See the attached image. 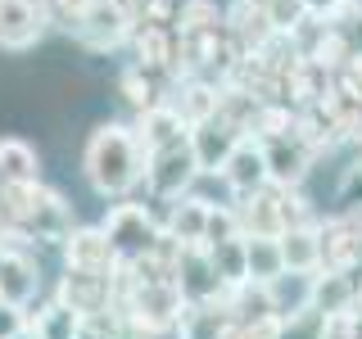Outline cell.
<instances>
[{
  "label": "cell",
  "instance_id": "cell-27",
  "mask_svg": "<svg viewBox=\"0 0 362 339\" xmlns=\"http://www.w3.org/2000/svg\"><path fill=\"white\" fill-rule=\"evenodd\" d=\"M335 95H344L349 105H362V54H349L339 64V90Z\"/></svg>",
  "mask_w": 362,
  "mask_h": 339
},
{
  "label": "cell",
  "instance_id": "cell-33",
  "mask_svg": "<svg viewBox=\"0 0 362 339\" xmlns=\"http://www.w3.org/2000/svg\"><path fill=\"white\" fill-rule=\"evenodd\" d=\"M344 5H354V9H358V14H362V0H344Z\"/></svg>",
  "mask_w": 362,
  "mask_h": 339
},
{
  "label": "cell",
  "instance_id": "cell-14",
  "mask_svg": "<svg viewBox=\"0 0 362 339\" xmlns=\"http://www.w3.org/2000/svg\"><path fill=\"white\" fill-rule=\"evenodd\" d=\"M303 303L317 308L322 316L344 312V308H354V303H358V285H354V276H349V271L317 267L313 276H308V285H303Z\"/></svg>",
  "mask_w": 362,
  "mask_h": 339
},
{
  "label": "cell",
  "instance_id": "cell-16",
  "mask_svg": "<svg viewBox=\"0 0 362 339\" xmlns=\"http://www.w3.org/2000/svg\"><path fill=\"white\" fill-rule=\"evenodd\" d=\"M281 254H286L290 276H313V271L322 267V231H317L313 222L281 231Z\"/></svg>",
  "mask_w": 362,
  "mask_h": 339
},
{
  "label": "cell",
  "instance_id": "cell-20",
  "mask_svg": "<svg viewBox=\"0 0 362 339\" xmlns=\"http://www.w3.org/2000/svg\"><path fill=\"white\" fill-rule=\"evenodd\" d=\"M32 181H41L37 150L18 136H5L0 141V186H32Z\"/></svg>",
  "mask_w": 362,
  "mask_h": 339
},
{
  "label": "cell",
  "instance_id": "cell-19",
  "mask_svg": "<svg viewBox=\"0 0 362 339\" xmlns=\"http://www.w3.org/2000/svg\"><path fill=\"white\" fill-rule=\"evenodd\" d=\"M136 54H141V68H177V32L168 23H136Z\"/></svg>",
  "mask_w": 362,
  "mask_h": 339
},
{
  "label": "cell",
  "instance_id": "cell-7",
  "mask_svg": "<svg viewBox=\"0 0 362 339\" xmlns=\"http://www.w3.org/2000/svg\"><path fill=\"white\" fill-rule=\"evenodd\" d=\"M50 18V0H0V50H32Z\"/></svg>",
  "mask_w": 362,
  "mask_h": 339
},
{
  "label": "cell",
  "instance_id": "cell-3",
  "mask_svg": "<svg viewBox=\"0 0 362 339\" xmlns=\"http://www.w3.org/2000/svg\"><path fill=\"white\" fill-rule=\"evenodd\" d=\"M199 177V158H195V145H190V131L177 136V141L150 150V163H145V186H150L154 199H181L190 195Z\"/></svg>",
  "mask_w": 362,
  "mask_h": 339
},
{
  "label": "cell",
  "instance_id": "cell-1",
  "mask_svg": "<svg viewBox=\"0 0 362 339\" xmlns=\"http://www.w3.org/2000/svg\"><path fill=\"white\" fill-rule=\"evenodd\" d=\"M145 163H150V150L141 145L136 127H127V122H105V127H95L90 141H86V154H82L86 181L105 199H118V195H127V190L141 186Z\"/></svg>",
  "mask_w": 362,
  "mask_h": 339
},
{
  "label": "cell",
  "instance_id": "cell-15",
  "mask_svg": "<svg viewBox=\"0 0 362 339\" xmlns=\"http://www.w3.org/2000/svg\"><path fill=\"white\" fill-rule=\"evenodd\" d=\"M41 290V271L32 263L23 249L14 244H0V299L18 303V308H28V299Z\"/></svg>",
  "mask_w": 362,
  "mask_h": 339
},
{
  "label": "cell",
  "instance_id": "cell-21",
  "mask_svg": "<svg viewBox=\"0 0 362 339\" xmlns=\"http://www.w3.org/2000/svg\"><path fill=\"white\" fill-rule=\"evenodd\" d=\"M204 222H209V203L195 195H181V199H173V213H168L163 231L177 244H204Z\"/></svg>",
  "mask_w": 362,
  "mask_h": 339
},
{
  "label": "cell",
  "instance_id": "cell-6",
  "mask_svg": "<svg viewBox=\"0 0 362 339\" xmlns=\"http://www.w3.org/2000/svg\"><path fill=\"white\" fill-rule=\"evenodd\" d=\"M249 136V127L235 113L218 109L213 118H204L190 127V145H195V158H199V172H222V163L231 158V150Z\"/></svg>",
  "mask_w": 362,
  "mask_h": 339
},
{
  "label": "cell",
  "instance_id": "cell-24",
  "mask_svg": "<svg viewBox=\"0 0 362 339\" xmlns=\"http://www.w3.org/2000/svg\"><path fill=\"white\" fill-rule=\"evenodd\" d=\"M272 339H326V316L317 308H294V312H281L276 321V335Z\"/></svg>",
  "mask_w": 362,
  "mask_h": 339
},
{
  "label": "cell",
  "instance_id": "cell-22",
  "mask_svg": "<svg viewBox=\"0 0 362 339\" xmlns=\"http://www.w3.org/2000/svg\"><path fill=\"white\" fill-rule=\"evenodd\" d=\"M218 109H222V90H218V86L199 82V77H190V82L181 86L177 113H181V118H186V127H195V122L213 118V113H218Z\"/></svg>",
  "mask_w": 362,
  "mask_h": 339
},
{
  "label": "cell",
  "instance_id": "cell-5",
  "mask_svg": "<svg viewBox=\"0 0 362 339\" xmlns=\"http://www.w3.org/2000/svg\"><path fill=\"white\" fill-rule=\"evenodd\" d=\"M132 28H136V18L122 0H95L77 23H68V32H73L86 50H113V45H122L132 37Z\"/></svg>",
  "mask_w": 362,
  "mask_h": 339
},
{
  "label": "cell",
  "instance_id": "cell-17",
  "mask_svg": "<svg viewBox=\"0 0 362 339\" xmlns=\"http://www.w3.org/2000/svg\"><path fill=\"white\" fill-rule=\"evenodd\" d=\"M245 271L249 280H263V285H276L281 276H290L281 235H245Z\"/></svg>",
  "mask_w": 362,
  "mask_h": 339
},
{
  "label": "cell",
  "instance_id": "cell-9",
  "mask_svg": "<svg viewBox=\"0 0 362 339\" xmlns=\"http://www.w3.org/2000/svg\"><path fill=\"white\" fill-rule=\"evenodd\" d=\"M64 258L73 271H109L118 267V249L105 235V226H73L64 240Z\"/></svg>",
  "mask_w": 362,
  "mask_h": 339
},
{
  "label": "cell",
  "instance_id": "cell-29",
  "mask_svg": "<svg viewBox=\"0 0 362 339\" xmlns=\"http://www.w3.org/2000/svg\"><path fill=\"white\" fill-rule=\"evenodd\" d=\"M18 331H28V312H23L18 303L0 299V339H14Z\"/></svg>",
  "mask_w": 362,
  "mask_h": 339
},
{
  "label": "cell",
  "instance_id": "cell-4",
  "mask_svg": "<svg viewBox=\"0 0 362 339\" xmlns=\"http://www.w3.org/2000/svg\"><path fill=\"white\" fill-rule=\"evenodd\" d=\"M100 226H105V235L118 249V258H145L163 240V222H154V213L145 203H113Z\"/></svg>",
  "mask_w": 362,
  "mask_h": 339
},
{
  "label": "cell",
  "instance_id": "cell-12",
  "mask_svg": "<svg viewBox=\"0 0 362 339\" xmlns=\"http://www.w3.org/2000/svg\"><path fill=\"white\" fill-rule=\"evenodd\" d=\"M322 231V267L326 271H354L362 267V222L354 218H335L326 226H317Z\"/></svg>",
  "mask_w": 362,
  "mask_h": 339
},
{
  "label": "cell",
  "instance_id": "cell-13",
  "mask_svg": "<svg viewBox=\"0 0 362 339\" xmlns=\"http://www.w3.org/2000/svg\"><path fill=\"white\" fill-rule=\"evenodd\" d=\"M54 299H64L73 312L82 316H95V312H109L113 303V276H105V271H73L68 267V276L59 280V294Z\"/></svg>",
  "mask_w": 362,
  "mask_h": 339
},
{
  "label": "cell",
  "instance_id": "cell-30",
  "mask_svg": "<svg viewBox=\"0 0 362 339\" xmlns=\"http://www.w3.org/2000/svg\"><path fill=\"white\" fill-rule=\"evenodd\" d=\"M90 5H95V0H50V14H54V18H59L64 28H68V23H77V18H82Z\"/></svg>",
  "mask_w": 362,
  "mask_h": 339
},
{
  "label": "cell",
  "instance_id": "cell-28",
  "mask_svg": "<svg viewBox=\"0 0 362 339\" xmlns=\"http://www.w3.org/2000/svg\"><path fill=\"white\" fill-rule=\"evenodd\" d=\"M326 339H362V312L344 308L326 316Z\"/></svg>",
  "mask_w": 362,
  "mask_h": 339
},
{
  "label": "cell",
  "instance_id": "cell-18",
  "mask_svg": "<svg viewBox=\"0 0 362 339\" xmlns=\"http://www.w3.org/2000/svg\"><path fill=\"white\" fill-rule=\"evenodd\" d=\"M186 118L177 113V105H168V100H158V105L141 109V118H136V136H141L145 150H158V145L177 141V136H186Z\"/></svg>",
  "mask_w": 362,
  "mask_h": 339
},
{
  "label": "cell",
  "instance_id": "cell-25",
  "mask_svg": "<svg viewBox=\"0 0 362 339\" xmlns=\"http://www.w3.org/2000/svg\"><path fill=\"white\" fill-rule=\"evenodd\" d=\"M118 90H122V95L132 100V109H136V113L163 100V95H154V77H150V68H141V64H132L127 73L118 77Z\"/></svg>",
  "mask_w": 362,
  "mask_h": 339
},
{
  "label": "cell",
  "instance_id": "cell-2",
  "mask_svg": "<svg viewBox=\"0 0 362 339\" xmlns=\"http://www.w3.org/2000/svg\"><path fill=\"white\" fill-rule=\"evenodd\" d=\"M0 208L9 218V231L37 244H64L73 231V208L59 190H45L41 181L32 186H0Z\"/></svg>",
  "mask_w": 362,
  "mask_h": 339
},
{
  "label": "cell",
  "instance_id": "cell-31",
  "mask_svg": "<svg viewBox=\"0 0 362 339\" xmlns=\"http://www.w3.org/2000/svg\"><path fill=\"white\" fill-rule=\"evenodd\" d=\"M303 9H308L313 18H322V23H326V18H335L339 9H344V0H303Z\"/></svg>",
  "mask_w": 362,
  "mask_h": 339
},
{
  "label": "cell",
  "instance_id": "cell-34",
  "mask_svg": "<svg viewBox=\"0 0 362 339\" xmlns=\"http://www.w3.org/2000/svg\"><path fill=\"white\" fill-rule=\"evenodd\" d=\"M358 303H362V280H358Z\"/></svg>",
  "mask_w": 362,
  "mask_h": 339
},
{
  "label": "cell",
  "instance_id": "cell-11",
  "mask_svg": "<svg viewBox=\"0 0 362 339\" xmlns=\"http://www.w3.org/2000/svg\"><path fill=\"white\" fill-rule=\"evenodd\" d=\"M222 181L235 190V195H254V190H263L272 186V177H267V150H263V141H254V136H245L240 145L231 150V158L222 163Z\"/></svg>",
  "mask_w": 362,
  "mask_h": 339
},
{
  "label": "cell",
  "instance_id": "cell-10",
  "mask_svg": "<svg viewBox=\"0 0 362 339\" xmlns=\"http://www.w3.org/2000/svg\"><path fill=\"white\" fill-rule=\"evenodd\" d=\"M226 37H231V45L240 54H254V50H263V45L276 37V28H272V18H267V5L263 0H235L231 9H226Z\"/></svg>",
  "mask_w": 362,
  "mask_h": 339
},
{
  "label": "cell",
  "instance_id": "cell-26",
  "mask_svg": "<svg viewBox=\"0 0 362 339\" xmlns=\"http://www.w3.org/2000/svg\"><path fill=\"white\" fill-rule=\"evenodd\" d=\"M240 231V218H235V208H213L209 203V222H204V244H222V240H235Z\"/></svg>",
  "mask_w": 362,
  "mask_h": 339
},
{
  "label": "cell",
  "instance_id": "cell-8",
  "mask_svg": "<svg viewBox=\"0 0 362 339\" xmlns=\"http://www.w3.org/2000/svg\"><path fill=\"white\" fill-rule=\"evenodd\" d=\"M263 150H267V177H272V186H299V181L308 177L313 145L303 141L299 131L267 136V141H263Z\"/></svg>",
  "mask_w": 362,
  "mask_h": 339
},
{
  "label": "cell",
  "instance_id": "cell-23",
  "mask_svg": "<svg viewBox=\"0 0 362 339\" xmlns=\"http://www.w3.org/2000/svg\"><path fill=\"white\" fill-rule=\"evenodd\" d=\"M77 326H82V312H73L64 299H54L50 308L37 312V321H32V331H37L41 339H73Z\"/></svg>",
  "mask_w": 362,
  "mask_h": 339
},
{
  "label": "cell",
  "instance_id": "cell-32",
  "mask_svg": "<svg viewBox=\"0 0 362 339\" xmlns=\"http://www.w3.org/2000/svg\"><path fill=\"white\" fill-rule=\"evenodd\" d=\"M14 339H41V335H37V331H32V321H28V331H18Z\"/></svg>",
  "mask_w": 362,
  "mask_h": 339
}]
</instances>
